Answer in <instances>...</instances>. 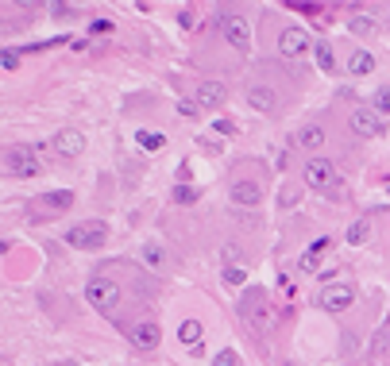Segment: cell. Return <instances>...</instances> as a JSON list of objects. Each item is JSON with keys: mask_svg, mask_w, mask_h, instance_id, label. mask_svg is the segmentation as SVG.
<instances>
[{"mask_svg": "<svg viewBox=\"0 0 390 366\" xmlns=\"http://www.w3.org/2000/svg\"><path fill=\"white\" fill-rule=\"evenodd\" d=\"M85 301L97 308L101 316L116 320V316H120V301H124V289H120V281H112V278H105V274H97V278L85 281Z\"/></svg>", "mask_w": 390, "mask_h": 366, "instance_id": "6da1fadb", "label": "cell"}, {"mask_svg": "<svg viewBox=\"0 0 390 366\" xmlns=\"http://www.w3.org/2000/svg\"><path fill=\"white\" fill-rule=\"evenodd\" d=\"M4 170H8V177H20V182H28V177H39L43 162H39V154H35V147L12 143L8 151H4Z\"/></svg>", "mask_w": 390, "mask_h": 366, "instance_id": "7a4b0ae2", "label": "cell"}, {"mask_svg": "<svg viewBox=\"0 0 390 366\" xmlns=\"http://www.w3.org/2000/svg\"><path fill=\"white\" fill-rule=\"evenodd\" d=\"M302 177L313 193H340V177H336V166H332L329 158H317V154H313L309 162L302 166Z\"/></svg>", "mask_w": 390, "mask_h": 366, "instance_id": "3957f363", "label": "cell"}, {"mask_svg": "<svg viewBox=\"0 0 390 366\" xmlns=\"http://www.w3.org/2000/svg\"><path fill=\"white\" fill-rule=\"evenodd\" d=\"M108 239V224L105 220H81L66 231V243L74 250H101Z\"/></svg>", "mask_w": 390, "mask_h": 366, "instance_id": "277c9868", "label": "cell"}, {"mask_svg": "<svg viewBox=\"0 0 390 366\" xmlns=\"http://www.w3.org/2000/svg\"><path fill=\"white\" fill-rule=\"evenodd\" d=\"M220 35H225V43L236 54H247V50H252V23H247L240 12H225V16H220Z\"/></svg>", "mask_w": 390, "mask_h": 366, "instance_id": "5b68a950", "label": "cell"}, {"mask_svg": "<svg viewBox=\"0 0 390 366\" xmlns=\"http://www.w3.org/2000/svg\"><path fill=\"white\" fill-rule=\"evenodd\" d=\"M240 312H244V320L255 327V332H267V327H271V297H267L263 289H247Z\"/></svg>", "mask_w": 390, "mask_h": 366, "instance_id": "8992f818", "label": "cell"}, {"mask_svg": "<svg viewBox=\"0 0 390 366\" xmlns=\"http://www.w3.org/2000/svg\"><path fill=\"white\" fill-rule=\"evenodd\" d=\"M313 50V43H309V31L305 28H298V23H290V28H283L278 31V54L283 58H305Z\"/></svg>", "mask_w": 390, "mask_h": 366, "instance_id": "52a82bcc", "label": "cell"}, {"mask_svg": "<svg viewBox=\"0 0 390 366\" xmlns=\"http://www.w3.org/2000/svg\"><path fill=\"white\" fill-rule=\"evenodd\" d=\"M348 127L360 135V139H375V135H382V116L375 112L371 105H360V108H351Z\"/></svg>", "mask_w": 390, "mask_h": 366, "instance_id": "ba28073f", "label": "cell"}, {"mask_svg": "<svg viewBox=\"0 0 390 366\" xmlns=\"http://www.w3.org/2000/svg\"><path fill=\"white\" fill-rule=\"evenodd\" d=\"M317 305H321L325 312H348V308L356 305V289L351 286H325Z\"/></svg>", "mask_w": 390, "mask_h": 366, "instance_id": "9c48e42d", "label": "cell"}, {"mask_svg": "<svg viewBox=\"0 0 390 366\" xmlns=\"http://www.w3.org/2000/svg\"><path fill=\"white\" fill-rule=\"evenodd\" d=\"M127 339H132V347H139V351H155L158 339H163V327L155 324V320H136V324L127 327Z\"/></svg>", "mask_w": 390, "mask_h": 366, "instance_id": "30bf717a", "label": "cell"}, {"mask_svg": "<svg viewBox=\"0 0 390 366\" xmlns=\"http://www.w3.org/2000/svg\"><path fill=\"white\" fill-rule=\"evenodd\" d=\"M54 154H59L62 162H74V158H81V151H85V135L74 131V127H66V131L54 135Z\"/></svg>", "mask_w": 390, "mask_h": 366, "instance_id": "8fae6325", "label": "cell"}, {"mask_svg": "<svg viewBox=\"0 0 390 366\" xmlns=\"http://www.w3.org/2000/svg\"><path fill=\"white\" fill-rule=\"evenodd\" d=\"M74 204V193L70 189H54V193H43L39 201H35V220H47V216H62V212Z\"/></svg>", "mask_w": 390, "mask_h": 366, "instance_id": "7c38bea8", "label": "cell"}, {"mask_svg": "<svg viewBox=\"0 0 390 366\" xmlns=\"http://www.w3.org/2000/svg\"><path fill=\"white\" fill-rule=\"evenodd\" d=\"M232 201L240 204V208H259V204H263V185L255 182V177H236Z\"/></svg>", "mask_w": 390, "mask_h": 366, "instance_id": "4fadbf2b", "label": "cell"}, {"mask_svg": "<svg viewBox=\"0 0 390 366\" xmlns=\"http://www.w3.org/2000/svg\"><path fill=\"white\" fill-rule=\"evenodd\" d=\"M228 100V89L220 85V81H201V85H194V105L205 112V108H220Z\"/></svg>", "mask_w": 390, "mask_h": 366, "instance_id": "5bb4252c", "label": "cell"}, {"mask_svg": "<svg viewBox=\"0 0 390 366\" xmlns=\"http://www.w3.org/2000/svg\"><path fill=\"white\" fill-rule=\"evenodd\" d=\"M247 105H252L255 112H267V116H271L274 108H278V93H274L271 85H247Z\"/></svg>", "mask_w": 390, "mask_h": 366, "instance_id": "9a60e30c", "label": "cell"}, {"mask_svg": "<svg viewBox=\"0 0 390 366\" xmlns=\"http://www.w3.org/2000/svg\"><path fill=\"white\" fill-rule=\"evenodd\" d=\"M325 143H329V135H325L321 124H305L302 131L294 135V147H302V151H321Z\"/></svg>", "mask_w": 390, "mask_h": 366, "instance_id": "2e32d148", "label": "cell"}, {"mask_svg": "<svg viewBox=\"0 0 390 366\" xmlns=\"http://www.w3.org/2000/svg\"><path fill=\"white\" fill-rule=\"evenodd\" d=\"M143 262L151 270H166V266H170V255H166V247L158 239H147L143 243Z\"/></svg>", "mask_w": 390, "mask_h": 366, "instance_id": "e0dca14e", "label": "cell"}, {"mask_svg": "<svg viewBox=\"0 0 390 366\" xmlns=\"http://www.w3.org/2000/svg\"><path fill=\"white\" fill-rule=\"evenodd\" d=\"M371 69H375V54H371V50H351V58H348V74L351 77H367Z\"/></svg>", "mask_w": 390, "mask_h": 366, "instance_id": "ac0fdd59", "label": "cell"}, {"mask_svg": "<svg viewBox=\"0 0 390 366\" xmlns=\"http://www.w3.org/2000/svg\"><path fill=\"white\" fill-rule=\"evenodd\" d=\"M348 31H351V35H363V39H371L375 31H379V23H375V19L367 16V12H356V16H351V23H348Z\"/></svg>", "mask_w": 390, "mask_h": 366, "instance_id": "d6986e66", "label": "cell"}, {"mask_svg": "<svg viewBox=\"0 0 390 366\" xmlns=\"http://www.w3.org/2000/svg\"><path fill=\"white\" fill-rule=\"evenodd\" d=\"M367 239H371V220H367V216L351 220L348 224V243H356V247H360V243H367Z\"/></svg>", "mask_w": 390, "mask_h": 366, "instance_id": "ffe728a7", "label": "cell"}, {"mask_svg": "<svg viewBox=\"0 0 390 366\" xmlns=\"http://www.w3.org/2000/svg\"><path fill=\"white\" fill-rule=\"evenodd\" d=\"M136 139H139V147H143L147 154H158V151L166 147V135H163V131H139Z\"/></svg>", "mask_w": 390, "mask_h": 366, "instance_id": "44dd1931", "label": "cell"}, {"mask_svg": "<svg viewBox=\"0 0 390 366\" xmlns=\"http://www.w3.org/2000/svg\"><path fill=\"white\" fill-rule=\"evenodd\" d=\"M313 54H317V66H321L325 74H332V69H336V58H332L329 43H317V47H313Z\"/></svg>", "mask_w": 390, "mask_h": 366, "instance_id": "7402d4cb", "label": "cell"}, {"mask_svg": "<svg viewBox=\"0 0 390 366\" xmlns=\"http://www.w3.org/2000/svg\"><path fill=\"white\" fill-rule=\"evenodd\" d=\"M178 339H182L185 347H194L197 339H201V324H197V320H185V324L178 327Z\"/></svg>", "mask_w": 390, "mask_h": 366, "instance_id": "603a6c76", "label": "cell"}, {"mask_svg": "<svg viewBox=\"0 0 390 366\" xmlns=\"http://www.w3.org/2000/svg\"><path fill=\"white\" fill-rule=\"evenodd\" d=\"M371 108L379 116H390V85H379V93L371 96Z\"/></svg>", "mask_w": 390, "mask_h": 366, "instance_id": "cb8c5ba5", "label": "cell"}, {"mask_svg": "<svg viewBox=\"0 0 390 366\" xmlns=\"http://www.w3.org/2000/svg\"><path fill=\"white\" fill-rule=\"evenodd\" d=\"M197 201V189H189V185H178L174 189V204H194Z\"/></svg>", "mask_w": 390, "mask_h": 366, "instance_id": "d4e9b609", "label": "cell"}, {"mask_svg": "<svg viewBox=\"0 0 390 366\" xmlns=\"http://www.w3.org/2000/svg\"><path fill=\"white\" fill-rule=\"evenodd\" d=\"M244 278H247V270H240V266L225 270V286H244Z\"/></svg>", "mask_w": 390, "mask_h": 366, "instance_id": "484cf974", "label": "cell"}, {"mask_svg": "<svg viewBox=\"0 0 390 366\" xmlns=\"http://www.w3.org/2000/svg\"><path fill=\"white\" fill-rule=\"evenodd\" d=\"M0 66H4V69L12 74V69L20 66V54H16V50H4V58H0Z\"/></svg>", "mask_w": 390, "mask_h": 366, "instance_id": "4316f807", "label": "cell"}, {"mask_svg": "<svg viewBox=\"0 0 390 366\" xmlns=\"http://www.w3.org/2000/svg\"><path fill=\"white\" fill-rule=\"evenodd\" d=\"M178 112H182V116H189V120H194V116H201V108H197L194 100H178Z\"/></svg>", "mask_w": 390, "mask_h": 366, "instance_id": "83f0119b", "label": "cell"}, {"mask_svg": "<svg viewBox=\"0 0 390 366\" xmlns=\"http://www.w3.org/2000/svg\"><path fill=\"white\" fill-rule=\"evenodd\" d=\"M213 366H240V358L232 355V351H220V355H216V363Z\"/></svg>", "mask_w": 390, "mask_h": 366, "instance_id": "f1b7e54d", "label": "cell"}, {"mask_svg": "<svg viewBox=\"0 0 390 366\" xmlns=\"http://www.w3.org/2000/svg\"><path fill=\"white\" fill-rule=\"evenodd\" d=\"M112 31V19H93V35H108Z\"/></svg>", "mask_w": 390, "mask_h": 366, "instance_id": "f546056e", "label": "cell"}, {"mask_svg": "<svg viewBox=\"0 0 390 366\" xmlns=\"http://www.w3.org/2000/svg\"><path fill=\"white\" fill-rule=\"evenodd\" d=\"M302 270H317V255H313V250H305V255H302Z\"/></svg>", "mask_w": 390, "mask_h": 366, "instance_id": "4dcf8cb0", "label": "cell"}, {"mask_svg": "<svg viewBox=\"0 0 390 366\" xmlns=\"http://www.w3.org/2000/svg\"><path fill=\"white\" fill-rule=\"evenodd\" d=\"M216 131H220V135H232L236 124H232V120H216Z\"/></svg>", "mask_w": 390, "mask_h": 366, "instance_id": "1f68e13d", "label": "cell"}, {"mask_svg": "<svg viewBox=\"0 0 390 366\" xmlns=\"http://www.w3.org/2000/svg\"><path fill=\"white\" fill-rule=\"evenodd\" d=\"M329 247H332V239H329V235H325V239H317V243H313L309 250H313V255H321V250H329Z\"/></svg>", "mask_w": 390, "mask_h": 366, "instance_id": "d6a6232c", "label": "cell"}]
</instances>
